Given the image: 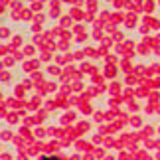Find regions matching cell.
<instances>
[{"instance_id":"6da1fadb","label":"cell","mask_w":160,"mask_h":160,"mask_svg":"<svg viewBox=\"0 0 160 160\" xmlns=\"http://www.w3.org/2000/svg\"><path fill=\"white\" fill-rule=\"evenodd\" d=\"M44 160H61V158H55V156H44Z\"/></svg>"}]
</instances>
